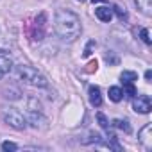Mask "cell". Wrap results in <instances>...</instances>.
<instances>
[{
    "mask_svg": "<svg viewBox=\"0 0 152 152\" xmlns=\"http://www.w3.org/2000/svg\"><path fill=\"white\" fill-rule=\"evenodd\" d=\"M113 125H115L116 129H120V131H125V132H131V125H129V122H127V120H122V118H116V120H113Z\"/></svg>",
    "mask_w": 152,
    "mask_h": 152,
    "instance_id": "2e32d148",
    "label": "cell"
},
{
    "mask_svg": "<svg viewBox=\"0 0 152 152\" xmlns=\"http://www.w3.org/2000/svg\"><path fill=\"white\" fill-rule=\"evenodd\" d=\"M136 4H138V9H141L143 15H147V16L152 15V0H136Z\"/></svg>",
    "mask_w": 152,
    "mask_h": 152,
    "instance_id": "7c38bea8",
    "label": "cell"
},
{
    "mask_svg": "<svg viewBox=\"0 0 152 152\" xmlns=\"http://www.w3.org/2000/svg\"><path fill=\"white\" fill-rule=\"evenodd\" d=\"M11 68H13V61H11V57L0 52V79L6 77V75L11 72Z\"/></svg>",
    "mask_w": 152,
    "mask_h": 152,
    "instance_id": "ba28073f",
    "label": "cell"
},
{
    "mask_svg": "<svg viewBox=\"0 0 152 152\" xmlns=\"http://www.w3.org/2000/svg\"><path fill=\"white\" fill-rule=\"evenodd\" d=\"M90 104L93 107H100L102 106V95H100V88L99 86H90Z\"/></svg>",
    "mask_w": 152,
    "mask_h": 152,
    "instance_id": "9c48e42d",
    "label": "cell"
},
{
    "mask_svg": "<svg viewBox=\"0 0 152 152\" xmlns=\"http://www.w3.org/2000/svg\"><path fill=\"white\" fill-rule=\"evenodd\" d=\"M2 150H6V152H15V150H18V145L13 143V141H4V143H2Z\"/></svg>",
    "mask_w": 152,
    "mask_h": 152,
    "instance_id": "ac0fdd59",
    "label": "cell"
},
{
    "mask_svg": "<svg viewBox=\"0 0 152 152\" xmlns=\"http://www.w3.org/2000/svg\"><path fill=\"white\" fill-rule=\"evenodd\" d=\"M145 79H147V81H150V79H152V72H150V70H147V72H145Z\"/></svg>",
    "mask_w": 152,
    "mask_h": 152,
    "instance_id": "cb8c5ba5",
    "label": "cell"
},
{
    "mask_svg": "<svg viewBox=\"0 0 152 152\" xmlns=\"http://www.w3.org/2000/svg\"><path fill=\"white\" fill-rule=\"evenodd\" d=\"M16 72H18V77L29 86H34V88H47L48 86V81L45 75H41L36 68H32L29 64H20L16 68Z\"/></svg>",
    "mask_w": 152,
    "mask_h": 152,
    "instance_id": "7a4b0ae2",
    "label": "cell"
},
{
    "mask_svg": "<svg viewBox=\"0 0 152 152\" xmlns=\"http://www.w3.org/2000/svg\"><path fill=\"white\" fill-rule=\"evenodd\" d=\"M138 79V73L136 72H131V70H124L122 75H120V81L122 83H134Z\"/></svg>",
    "mask_w": 152,
    "mask_h": 152,
    "instance_id": "5bb4252c",
    "label": "cell"
},
{
    "mask_svg": "<svg viewBox=\"0 0 152 152\" xmlns=\"http://www.w3.org/2000/svg\"><path fill=\"white\" fill-rule=\"evenodd\" d=\"M95 16L100 20V22H111V18H113V9H109L107 6H102V7H97L95 9Z\"/></svg>",
    "mask_w": 152,
    "mask_h": 152,
    "instance_id": "30bf717a",
    "label": "cell"
},
{
    "mask_svg": "<svg viewBox=\"0 0 152 152\" xmlns=\"http://www.w3.org/2000/svg\"><path fill=\"white\" fill-rule=\"evenodd\" d=\"M0 116H2L4 124H7L15 131H23L27 127V120L23 118V115L16 107H7V106L2 107V109H0Z\"/></svg>",
    "mask_w": 152,
    "mask_h": 152,
    "instance_id": "3957f363",
    "label": "cell"
},
{
    "mask_svg": "<svg viewBox=\"0 0 152 152\" xmlns=\"http://www.w3.org/2000/svg\"><path fill=\"white\" fill-rule=\"evenodd\" d=\"M93 47H95V41L91 39V41H90V43L86 45V48H84V54H83V56H84V57H88V56H91V48H93Z\"/></svg>",
    "mask_w": 152,
    "mask_h": 152,
    "instance_id": "7402d4cb",
    "label": "cell"
},
{
    "mask_svg": "<svg viewBox=\"0 0 152 152\" xmlns=\"http://www.w3.org/2000/svg\"><path fill=\"white\" fill-rule=\"evenodd\" d=\"M2 93H4V97L9 99V100H18L20 95H22V91H20L16 86H6V88L2 90Z\"/></svg>",
    "mask_w": 152,
    "mask_h": 152,
    "instance_id": "8fae6325",
    "label": "cell"
},
{
    "mask_svg": "<svg viewBox=\"0 0 152 152\" xmlns=\"http://www.w3.org/2000/svg\"><path fill=\"white\" fill-rule=\"evenodd\" d=\"M124 95L125 97H129V99H134L136 97V88H134V84L132 83H124Z\"/></svg>",
    "mask_w": 152,
    "mask_h": 152,
    "instance_id": "9a60e30c",
    "label": "cell"
},
{
    "mask_svg": "<svg viewBox=\"0 0 152 152\" xmlns=\"http://www.w3.org/2000/svg\"><path fill=\"white\" fill-rule=\"evenodd\" d=\"M93 4H104V2H107V0H91Z\"/></svg>",
    "mask_w": 152,
    "mask_h": 152,
    "instance_id": "d4e9b609",
    "label": "cell"
},
{
    "mask_svg": "<svg viewBox=\"0 0 152 152\" xmlns=\"http://www.w3.org/2000/svg\"><path fill=\"white\" fill-rule=\"evenodd\" d=\"M97 120H99V124H100V127H102V129L109 131V122H107V118H106V115H104V113H97Z\"/></svg>",
    "mask_w": 152,
    "mask_h": 152,
    "instance_id": "e0dca14e",
    "label": "cell"
},
{
    "mask_svg": "<svg viewBox=\"0 0 152 152\" xmlns=\"http://www.w3.org/2000/svg\"><path fill=\"white\" fill-rule=\"evenodd\" d=\"M29 109H32V111H41V104H39L34 97H31V99H29Z\"/></svg>",
    "mask_w": 152,
    "mask_h": 152,
    "instance_id": "d6986e66",
    "label": "cell"
},
{
    "mask_svg": "<svg viewBox=\"0 0 152 152\" xmlns=\"http://www.w3.org/2000/svg\"><path fill=\"white\" fill-rule=\"evenodd\" d=\"M132 109L140 115H147L150 113L152 109V102H150V97L148 95H138V99L132 100Z\"/></svg>",
    "mask_w": 152,
    "mask_h": 152,
    "instance_id": "8992f818",
    "label": "cell"
},
{
    "mask_svg": "<svg viewBox=\"0 0 152 152\" xmlns=\"http://www.w3.org/2000/svg\"><path fill=\"white\" fill-rule=\"evenodd\" d=\"M25 120H27V124H31L34 129H39V131H45V129L48 127V118H47L41 111H32V109H29Z\"/></svg>",
    "mask_w": 152,
    "mask_h": 152,
    "instance_id": "277c9868",
    "label": "cell"
},
{
    "mask_svg": "<svg viewBox=\"0 0 152 152\" xmlns=\"http://www.w3.org/2000/svg\"><path fill=\"white\" fill-rule=\"evenodd\" d=\"M79 2H84V0H79Z\"/></svg>",
    "mask_w": 152,
    "mask_h": 152,
    "instance_id": "484cf974",
    "label": "cell"
},
{
    "mask_svg": "<svg viewBox=\"0 0 152 152\" xmlns=\"http://www.w3.org/2000/svg\"><path fill=\"white\" fill-rule=\"evenodd\" d=\"M45 27H47V13H39L34 20V27H32V38L41 41L45 38Z\"/></svg>",
    "mask_w": 152,
    "mask_h": 152,
    "instance_id": "5b68a950",
    "label": "cell"
},
{
    "mask_svg": "<svg viewBox=\"0 0 152 152\" xmlns=\"http://www.w3.org/2000/svg\"><path fill=\"white\" fill-rule=\"evenodd\" d=\"M111 9H113V13H116V15H118V18H120V20H125V18H127V13H125L122 7H118V6H113Z\"/></svg>",
    "mask_w": 152,
    "mask_h": 152,
    "instance_id": "44dd1931",
    "label": "cell"
},
{
    "mask_svg": "<svg viewBox=\"0 0 152 152\" xmlns=\"http://www.w3.org/2000/svg\"><path fill=\"white\" fill-rule=\"evenodd\" d=\"M140 38H141L143 43L150 45V34H148V29H141V31H140Z\"/></svg>",
    "mask_w": 152,
    "mask_h": 152,
    "instance_id": "ffe728a7",
    "label": "cell"
},
{
    "mask_svg": "<svg viewBox=\"0 0 152 152\" xmlns=\"http://www.w3.org/2000/svg\"><path fill=\"white\" fill-rule=\"evenodd\" d=\"M138 140H140V143H141L147 150L152 148V124H145V125L140 129Z\"/></svg>",
    "mask_w": 152,
    "mask_h": 152,
    "instance_id": "52a82bcc",
    "label": "cell"
},
{
    "mask_svg": "<svg viewBox=\"0 0 152 152\" xmlns=\"http://www.w3.org/2000/svg\"><path fill=\"white\" fill-rule=\"evenodd\" d=\"M124 99V91H122V88H118V86H111L109 88V100H113V102H120Z\"/></svg>",
    "mask_w": 152,
    "mask_h": 152,
    "instance_id": "4fadbf2b",
    "label": "cell"
},
{
    "mask_svg": "<svg viewBox=\"0 0 152 152\" xmlns=\"http://www.w3.org/2000/svg\"><path fill=\"white\" fill-rule=\"evenodd\" d=\"M54 29H56V34L63 41L72 43L83 32L81 18L70 9H59L56 13V16H54Z\"/></svg>",
    "mask_w": 152,
    "mask_h": 152,
    "instance_id": "6da1fadb",
    "label": "cell"
},
{
    "mask_svg": "<svg viewBox=\"0 0 152 152\" xmlns=\"http://www.w3.org/2000/svg\"><path fill=\"white\" fill-rule=\"evenodd\" d=\"M100 138H102V136H100L99 132H90V138L86 140V143H91V141H100Z\"/></svg>",
    "mask_w": 152,
    "mask_h": 152,
    "instance_id": "603a6c76",
    "label": "cell"
}]
</instances>
